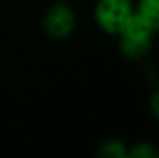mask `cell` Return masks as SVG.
<instances>
[{"label": "cell", "instance_id": "obj_1", "mask_svg": "<svg viewBox=\"0 0 159 158\" xmlns=\"http://www.w3.org/2000/svg\"><path fill=\"white\" fill-rule=\"evenodd\" d=\"M155 31L136 14L117 33V47L120 54L128 60H141L152 51Z\"/></svg>", "mask_w": 159, "mask_h": 158}, {"label": "cell", "instance_id": "obj_7", "mask_svg": "<svg viewBox=\"0 0 159 158\" xmlns=\"http://www.w3.org/2000/svg\"><path fill=\"white\" fill-rule=\"evenodd\" d=\"M148 110L153 116V119H156L159 122V87L155 89L150 95V99H148Z\"/></svg>", "mask_w": 159, "mask_h": 158}, {"label": "cell", "instance_id": "obj_5", "mask_svg": "<svg viewBox=\"0 0 159 158\" xmlns=\"http://www.w3.org/2000/svg\"><path fill=\"white\" fill-rule=\"evenodd\" d=\"M96 155L101 158H127L128 144L119 138H107L98 144Z\"/></svg>", "mask_w": 159, "mask_h": 158}, {"label": "cell", "instance_id": "obj_2", "mask_svg": "<svg viewBox=\"0 0 159 158\" xmlns=\"http://www.w3.org/2000/svg\"><path fill=\"white\" fill-rule=\"evenodd\" d=\"M133 0H98L93 8L96 25L110 36H117V33L133 17Z\"/></svg>", "mask_w": 159, "mask_h": 158}, {"label": "cell", "instance_id": "obj_4", "mask_svg": "<svg viewBox=\"0 0 159 158\" xmlns=\"http://www.w3.org/2000/svg\"><path fill=\"white\" fill-rule=\"evenodd\" d=\"M134 14L155 33L159 31V0H138L134 3Z\"/></svg>", "mask_w": 159, "mask_h": 158}, {"label": "cell", "instance_id": "obj_6", "mask_svg": "<svg viewBox=\"0 0 159 158\" xmlns=\"http://www.w3.org/2000/svg\"><path fill=\"white\" fill-rule=\"evenodd\" d=\"M127 158H159V146L148 140L136 141L134 144L128 146Z\"/></svg>", "mask_w": 159, "mask_h": 158}, {"label": "cell", "instance_id": "obj_3", "mask_svg": "<svg viewBox=\"0 0 159 158\" xmlns=\"http://www.w3.org/2000/svg\"><path fill=\"white\" fill-rule=\"evenodd\" d=\"M76 12L73 6H70L65 0H59L53 3L42 19V28L45 34L53 41L68 39L76 28Z\"/></svg>", "mask_w": 159, "mask_h": 158}]
</instances>
